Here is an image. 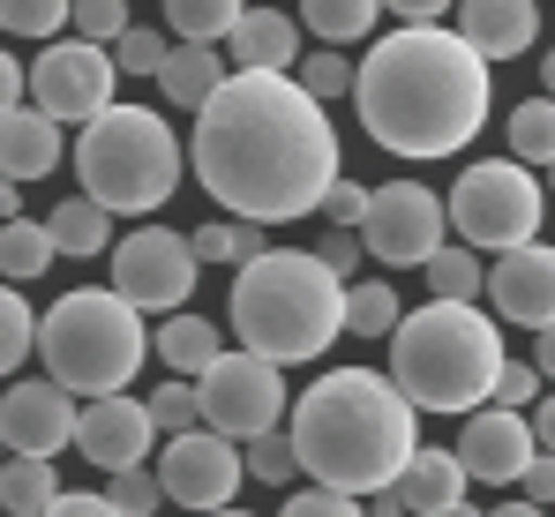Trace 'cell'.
Instances as JSON below:
<instances>
[{
  "mask_svg": "<svg viewBox=\"0 0 555 517\" xmlns=\"http://www.w3.org/2000/svg\"><path fill=\"white\" fill-rule=\"evenodd\" d=\"M188 166L241 225L315 218L338 188V128L293 76H225L195 113Z\"/></svg>",
  "mask_w": 555,
  "mask_h": 517,
  "instance_id": "6da1fadb",
  "label": "cell"
},
{
  "mask_svg": "<svg viewBox=\"0 0 555 517\" xmlns=\"http://www.w3.org/2000/svg\"><path fill=\"white\" fill-rule=\"evenodd\" d=\"M353 105L390 158H459L495 105V76L459 30H390L353 68Z\"/></svg>",
  "mask_w": 555,
  "mask_h": 517,
  "instance_id": "7a4b0ae2",
  "label": "cell"
},
{
  "mask_svg": "<svg viewBox=\"0 0 555 517\" xmlns=\"http://www.w3.org/2000/svg\"><path fill=\"white\" fill-rule=\"evenodd\" d=\"M285 442H293V457H300V473L315 488L369 503L383 488H398V473L413 465L421 413L390 390V375H375V367H331L285 413Z\"/></svg>",
  "mask_w": 555,
  "mask_h": 517,
  "instance_id": "3957f363",
  "label": "cell"
},
{
  "mask_svg": "<svg viewBox=\"0 0 555 517\" xmlns=\"http://www.w3.org/2000/svg\"><path fill=\"white\" fill-rule=\"evenodd\" d=\"M511 367L503 331L480 315V308H451V300H428V308H405L398 331H390V390L413 405V413H480L495 398V375Z\"/></svg>",
  "mask_w": 555,
  "mask_h": 517,
  "instance_id": "277c9868",
  "label": "cell"
},
{
  "mask_svg": "<svg viewBox=\"0 0 555 517\" xmlns=\"http://www.w3.org/2000/svg\"><path fill=\"white\" fill-rule=\"evenodd\" d=\"M233 331H241V352L271 360V367H293V360H323L331 345L346 338V285L300 248H271L263 262L233 270Z\"/></svg>",
  "mask_w": 555,
  "mask_h": 517,
  "instance_id": "5b68a950",
  "label": "cell"
},
{
  "mask_svg": "<svg viewBox=\"0 0 555 517\" xmlns=\"http://www.w3.org/2000/svg\"><path fill=\"white\" fill-rule=\"evenodd\" d=\"M38 360H46V383H61L83 405L128 398L135 367L151 360V331L113 285H76L38 315Z\"/></svg>",
  "mask_w": 555,
  "mask_h": 517,
  "instance_id": "8992f818",
  "label": "cell"
},
{
  "mask_svg": "<svg viewBox=\"0 0 555 517\" xmlns=\"http://www.w3.org/2000/svg\"><path fill=\"white\" fill-rule=\"evenodd\" d=\"M76 180H83V203H98L105 218H151L181 188L173 120L151 113V105H113L76 143Z\"/></svg>",
  "mask_w": 555,
  "mask_h": 517,
  "instance_id": "52a82bcc",
  "label": "cell"
},
{
  "mask_svg": "<svg viewBox=\"0 0 555 517\" xmlns=\"http://www.w3.org/2000/svg\"><path fill=\"white\" fill-rule=\"evenodd\" d=\"M541 210H548V188L541 172L511 166V158H480L459 172V188L443 195V218L473 256H511V248H533L541 241Z\"/></svg>",
  "mask_w": 555,
  "mask_h": 517,
  "instance_id": "ba28073f",
  "label": "cell"
},
{
  "mask_svg": "<svg viewBox=\"0 0 555 517\" xmlns=\"http://www.w3.org/2000/svg\"><path fill=\"white\" fill-rule=\"evenodd\" d=\"M195 405H203V428L225 435L233 450L256 442V435H278V421H285V367L256 360V352H218L210 375L195 383Z\"/></svg>",
  "mask_w": 555,
  "mask_h": 517,
  "instance_id": "9c48e42d",
  "label": "cell"
},
{
  "mask_svg": "<svg viewBox=\"0 0 555 517\" xmlns=\"http://www.w3.org/2000/svg\"><path fill=\"white\" fill-rule=\"evenodd\" d=\"M451 218H443V195L421 188V180H383L369 188V218H361V248L390 270H428L451 241Z\"/></svg>",
  "mask_w": 555,
  "mask_h": 517,
  "instance_id": "30bf717a",
  "label": "cell"
},
{
  "mask_svg": "<svg viewBox=\"0 0 555 517\" xmlns=\"http://www.w3.org/2000/svg\"><path fill=\"white\" fill-rule=\"evenodd\" d=\"M113 90H120V68H113V53L105 46H83V38H53L38 61H30V98H38V113L53 120V128H68V120H105L113 113Z\"/></svg>",
  "mask_w": 555,
  "mask_h": 517,
  "instance_id": "8fae6325",
  "label": "cell"
},
{
  "mask_svg": "<svg viewBox=\"0 0 555 517\" xmlns=\"http://www.w3.org/2000/svg\"><path fill=\"white\" fill-rule=\"evenodd\" d=\"M195 248H188L173 225H143L113 248V293L135 308V315H181V300L195 293Z\"/></svg>",
  "mask_w": 555,
  "mask_h": 517,
  "instance_id": "7c38bea8",
  "label": "cell"
},
{
  "mask_svg": "<svg viewBox=\"0 0 555 517\" xmlns=\"http://www.w3.org/2000/svg\"><path fill=\"white\" fill-rule=\"evenodd\" d=\"M241 450L225 442V435L210 428H188L166 442V457H158V488H166V503H181V510L210 517V510H233V495H241Z\"/></svg>",
  "mask_w": 555,
  "mask_h": 517,
  "instance_id": "4fadbf2b",
  "label": "cell"
},
{
  "mask_svg": "<svg viewBox=\"0 0 555 517\" xmlns=\"http://www.w3.org/2000/svg\"><path fill=\"white\" fill-rule=\"evenodd\" d=\"M451 457L465 465V480H480V488H518V473L541 457V442H533V421H526V413L480 405V413H465Z\"/></svg>",
  "mask_w": 555,
  "mask_h": 517,
  "instance_id": "5bb4252c",
  "label": "cell"
},
{
  "mask_svg": "<svg viewBox=\"0 0 555 517\" xmlns=\"http://www.w3.org/2000/svg\"><path fill=\"white\" fill-rule=\"evenodd\" d=\"M0 442H8V457H61L76 442V398L61 383H46V375L38 383H8Z\"/></svg>",
  "mask_w": 555,
  "mask_h": 517,
  "instance_id": "9a60e30c",
  "label": "cell"
},
{
  "mask_svg": "<svg viewBox=\"0 0 555 517\" xmlns=\"http://www.w3.org/2000/svg\"><path fill=\"white\" fill-rule=\"evenodd\" d=\"M151 405L143 398H91V405H76V450L91 457L98 473H128V465H143L151 457Z\"/></svg>",
  "mask_w": 555,
  "mask_h": 517,
  "instance_id": "2e32d148",
  "label": "cell"
},
{
  "mask_svg": "<svg viewBox=\"0 0 555 517\" xmlns=\"http://www.w3.org/2000/svg\"><path fill=\"white\" fill-rule=\"evenodd\" d=\"M488 300H495L503 323H518V331H548V323H555V248H548V241L495 256V270H488Z\"/></svg>",
  "mask_w": 555,
  "mask_h": 517,
  "instance_id": "e0dca14e",
  "label": "cell"
},
{
  "mask_svg": "<svg viewBox=\"0 0 555 517\" xmlns=\"http://www.w3.org/2000/svg\"><path fill=\"white\" fill-rule=\"evenodd\" d=\"M218 53L233 76H285V68H300V23L278 8H241V23Z\"/></svg>",
  "mask_w": 555,
  "mask_h": 517,
  "instance_id": "ac0fdd59",
  "label": "cell"
},
{
  "mask_svg": "<svg viewBox=\"0 0 555 517\" xmlns=\"http://www.w3.org/2000/svg\"><path fill=\"white\" fill-rule=\"evenodd\" d=\"M459 38L480 61H518V53L541 46V8H533V0H465Z\"/></svg>",
  "mask_w": 555,
  "mask_h": 517,
  "instance_id": "d6986e66",
  "label": "cell"
},
{
  "mask_svg": "<svg viewBox=\"0 0 555 517\" xmlns=\"http://www.w3.org/2000/svg\"><path fill=\"white\" fill-rule=\"evenodd\" d=\"M61 166V128L38 113V105H15V113H0V172L23 188V180H46V172Z\"/></svg>",
  "mask_w": 555,
  "mask_h": 517,
  "instance_id": "ffe728a7",
  "label": "cell"
},
{
  "mask_svg": "<svg viewBox=\"0 0 555 517\" xmlns=\"http://www.w3.org/2000/svg\"><path fill=\"white\" fill-rule=\"evenodd\" d=\"M465 465L451 457V450H413V465L398 473V503H405V517H443V510H459L465 503Z\"/></svg>",
  "mask_w": 555,
  "mask_h": 517,
  "instance_id": "44dd1931",
  "label": "cell"
},
{
  "mask_svg": "<svg viewBox=\"0 0 555 517\" xmlns=\"http://www.w3.org/2000/svg\"><path fill=\"white\" fill-rule=\"evenodd\" d=\"M218 352H225L218 323H210V315H188V308H181V315H166V323L151 331V360H166L173 383H203Z\"/></svg>",
  "mask_w": 555,
  "mask_h": 517,
  "instance_id": "7402d4cb",
  "label": "cell"
},
{
  "mask_svg": "<svg viewBox=\"0 0 555 517\" xmlns=\"http://www.w3.org/2000/svg\"><path fill=\"white\" fill-rule=\"evenodd\" d=\"M225 76H233V68H225V53H218V46H173V53H166V68H158V90H166L181 113H203V105L225 90Z\"/></svg>",
  "mask_w": 555,
  "mask_h": 517,
  "instance_id": "603a6c76",
  "label": "cell"
},
{
  "mask_svg": "<svg viewBox=\"0 0 555 517\" xmlns=\"http://www.w3.org/2000/svg\"><path fill=\"white\" fill-rule=\"evenodd\" d=\"M61 503L53 457H0V517H46Z\"/></svg>",
  "mask_w": 555,
  "mask_h": 517,
  "instance_id": "cb8c5ba5",
  "label": "cell"
},
{
  "mask_svg": "<svg viewBox=\"0 0 555 517\" xmlns=\"http://www.w3.org/2000/svg\"><path fill=\"white\" fill-rule=\"evenodd\" d=\"M53 233H46V218H15V225H0V285H30V277H46L53 270Z\"/></svg>",
  "mask_w": 555,
  "mask_h": 517,
  "instance_id": "d4e9b609",
  "label": "cell"
},
{
  "mask_svg": "<svg viewBox=\"0 0 555 517\" xmlns=\"http://www.w3.org/2000/svg\"><path fill=\"white\" fill-rule=\"evenodd\" d=\"M46 233H53V248L61 256H76V262H91L113 248V218L98 210V203H83V195H68L53 218H46Z\"/></svg>",
  "mask_w": 555,
  "mask_h": 517,
  "instance_id": "484cf974",
  "label": "cell"
},
{
  "mask_svg": "<svg viewBox=\"0 0 555 517\" xmlns=\"http://www.w3.org/2000/svg\"><path fill=\"white\" fill-rule=\"evenodd\" d=\"M503 135H511V166H555V98H526V105H511V120H503Z\"/></svg>",
  "mask_w": 555,
  "mask_h": 517,
  "instance_id": "4316f807",
  "label": "cell"
},
{
  "mask_svg": "<svg viewBox=\"0 0 555 517\" xmlns=\"http://www.w3.org/2000/svg\"><path fill=\"white\" fill-rule=\"evenodd\" d=\"M188 248H195V262H233V270H248V262L271 256L263 225H241V218H210V225H195Z\"/></svg>",
  "mask_w": 555,
  "mask_h": 517,
  "instance_id": "83f0119b",
  "label": "cell"
},
{
  "mask_svg": "<svg viewBox=\"0 0 555 517\" xmlns=\"http://www.w3.org/2000/svg\"><path fill=\"white\" fill-rule=\"evenodd\" d=\"M375 15H383L375 0H308V8H300V23H308L331 53H338V46H353V38H369Z\"/></svg>",
  "mask_w": 555,
  "mask_h": 517,
  "instance_id": "f1b7e54d",
  "label": "cell"
},
{
  "mask_svg": "<svg viewBox=\"0 0 555 517\" xmlns=\"http://www.w3.org/2000/svg\"><path fill=\"white\" fill-rule=\"evenodd\" d=\"M233 23H241L233 0H173V8H166V30H173L181 46H225Z\"/></svg>",
  "mask_w": 555,
  "mask_h": 517,
  "instance_id": "f546056e",
  "label": "cell"
},
{
  "mask_svg": "<svg viewBox=\"0 0 555 517\" xmlns=\"http://www.w3.org/2000/svg\"><path fill=\"white\" fill-rule=\"evenodd\" d=\"M398 315H405V300H398L383 277L346 285V331H353V338H390V331H398Z\"/></svg>",
  "mask_w": 555,
  "mask_h": 517,
  "instance_id": "4dcf8cb0",
  "label": "cell"
},
{
  "mask_svg": "<svg viewBox=\"0 0 555 517\" xmlns=\"http://www.w3.org/2000/svg\"><path fill=\"white\" fill-rule=\"evenodd\" d=\"M23 360H38V308L15 285H0V375H15Z\"/></svg>",
  "mask_w": 555,
  "mask_h": 517,
  "instance_id": "1f68e13d",
  "label": "cell"
},
{
  "mask_svg": "<svg viewBox=\"0 0 555 517\" xmlns=\"http://www.w3.org/2000/svg\"><path fill=\"white\" fill-rule=\"evenodd\" d=\"M428 293H436V300H451V308H473V300L488 293V270H480L473 248H443V256L428 262Z\"/></svg>",
  "mask_w": 555,
  "mask_h": 517,
  "instance_id": "d6a6232c",
  "label": "cell"
},
{
  "mask_svg": "<svg viewBox=\"0 0 555 517\" xmlns=\"http://www.w3.org/2000/svg\"><path fill=\"white\" fill-rule=\"evenodd\" d=\"M68 0H0V38H68Z\"/></svg>",
  "mask_w": 555,
  "mask_h": 517,
  "instance_id": "836d02e7",
  "label": "cell"
},
{
  "mask_svg": "<svg viewBox=\"0 0 555 517\" xmlns=\"http://www.w3.org/2000/svg\"><path fill=\"white\" fill-rule=\"evenodd\" d=\"M98 495H105L120 517H158V510H166V488H158V473H151V465L105 473V488H98Z\"/></svg>",
  "mask_w": 555,
  "mask_h": 517,
  "instance_id": "e575fe53",
  "label": "cell"
},
{
  "mask_svg": "<svg viewBox=\"0 0 555 517\" xmlns=\"http://www.w3.org/2000/svg\"><path fill=\"white\" fill-rule=\"evenodd\" d=\"M241 473H248V480H263V488H293V480H300V457H293L285 428H278V435H256V442H241Z\"/></svg>",
  "mask_w": 555,
  "mask_h": 517,
  "instance_id": "d590c367",
  "label": "cell"
},
{
  "mask_svg": "<svg viewBox=\"0 0 555 517\" xmlns=\"http://www.w3.org/2000/svg\"><path fill=\"white\" fill-rule=\"evenodd\" d=\"M293 83H300L315 105H323V113H331L338 98H353V61L323 46V53H308V61H300V76H293Z\"/></svg>",
  "mask_w": 555,
  "mask_h": 517,
  "instance_id": "8d00e7d4",
  "label": "cell"
},
{
  "mask_svg": "<svg viewBox=\"0 0 555 517\" xmlns=\"http://www.w3.org/2000/svg\"><path fill=\"white\" fill-rule=\"evenodd\" d=\"M166 53H173V38H166V30L128 23V30H120V46H113V68H120V76H158V68H166Z\"/></svg>",
  "mask_w": 555,
  "mask_h": 517,
  "instance_id": "74e56055",
  "label": "cell"
},
{
  "mask_svg": "<svg viewBox=\"0 0 555 517\" xmlns=\"http://www.w3.org/2000/svg\"><path fill=\"white\" fill-rule=\"evenodd\" d=\"M151 428L158 435H188V428H203V405H195V383H158L151 398Z\"/></svg>",
  "mask_w": 555,
  "mask_h": 517,
  "instance_id": "f35d334b",
  "label": "cell"
},
{
  "mask_svg": "<svg viewBox=\"0 0 555 517\" xmlns=\"http://www.w3.org/2000/svg\"><path fill=\"white\" fill-rule=\"evenodd\" d=\"M68 23H76V38H83V46H105V53H113V46H120V30H128V8H120V0H83Z\"/></svg>",
  "mask_w": 555,
  "mask_h": 517,
  "instance_id": "ab89813d",
  "label": "cell"
},
{
  "mask_svg": "<svg viewBox=\"0 0 555 517\" xmlns=\"http://www.w3.org/2000/svg\"><path fill=\"white\" fill-rule=\"evenodd\" d=\"M323 218H331V233H361V218H369V188H361V180H338V188L323 195Z\"/></svg>",
  "mask_w": 555,
  "mask_h": 517,
  "instance_id": "60d3db41",
  "label": "cell"
},
{
  "mask_svg": "<svg viewBox=\"0 0 555 517\" xmlns=\"http://www.w3.org/2000/svg\"><path fill=\"white\" fill-rule=\"evenodd\" d=\"M533 398H541V375H533V360H511V367L495 375V398H488V405H503V413H526Z\"/></svg>",
  "mask_w": 555,
  "mask_h": 517,
  "instance_id": "b9f144b4",
  "label": "cell"
},
{
  "mask_svg": "<svg viewBox=\"0 0 555 517\" xmlns=\"http://www.w3.org/2000/svg\"><path fill=\"white\" fill-rule=\"evenodd\" d=\"M278 517H369L353 495H331V488H300V495H285V510Z\"/></svg>",
  "mask_w": 555,
  "mask_h": 517,
  "instance_id": "7bdbcfd3",
  "label": "cell"
},
{
  "mask_svg": "<svg viewBox=\"0 0 555 517\" xmlns=\"http://www.w3.org/2000/svg\"><path fill=\"white\" fill-rule=\"evenodd\" d=\"M315 262H323V270L346 285V277L361 270V233H323V241H315Z\"/></svg>",
  "mask_w": 555,
  "mask_h": 517,
  "instance_id": "ee69618b",
  "label": "cell"
},
{
  "mask_svg": "<svg viewBox=\"0 0 555 517\" xmlns=\"http://www.w3.org/2000/svg\"><path fill=\"white\" fill-rule=\"evenodd\" d=\"M518 503H533V510H555V457L541 450L526 473H518Z\"/></svg>",
  "mask_w": 555,
  "mask_h": 517,
  "instance_id": "f6af8a7d",
  "label": "cell"
},
{
  "mask_svg": "<svg viewBox=\"0 0 555 517\" xmlns=\"http://www.w3.org/2000/svg\"><path fill=\"white\" fill-rule=\"evenodd\" d=\"M23 98H30V68H23V61L0 46V113H15Z\"/></svg>",
  "mask_w": 555,
  "mask_h": 517,
  "instance_id": "bcb514c9",
  "label": "cell"
},
{
  "mask_svg": "<svg viewBox=\"0 0 555 517\" xmlns=\"http://www.w3.org/2000/svg\"><path fill=\"white\" fill-rule=\"evenodd\" d=\"M46 517H120V510H113L105 495H61V503H53Z\"/></svg>",
  "mask_w": 555,
  "mask_h": 517,
  "instance_id": "7dc6e473",
  "label": "cell"
},
{
  "mask_svg": "<svg viewBox=\"0 0 555 517\" xmlns=\"http://www.w3.org/2000/svg\"><path fill=\"white\" fill-rule=\"evenodd\" d=\"M526 421H533V442L555 457V398H541V413H526Z\"/></svg>",
  "mask_w": 555,
  "mask_h": 517,
  "instance_id": "c3c4849f",
  "label": "cell"
},
{
  "mask_svg": "<svg viewBox=\"0 0 555 517\" xmlns=\"http://www.w3.org/2000/svg\"><path fill=\"white\" fill-rule=\"evenodd\" d=\"M533 375H548V383H555V323H548V331H533Z\"/></svg>",
  "mask_w": 555,
  "mask_h": 517,
  "instance_id": "681fc988",
  "label": "cell"
},
{
  "mask_svg": "<svg viewBox=\"0 0 555 517\" xmlns=\"http://www.w3.org/2000/svg\"><path fill=\"white\" fill-rule=\"evenodd\" d=\"M15 218H23V188L0 172V225H15Z\"/></svg>",
  "mask_w": 555,
  "mask_h": 517,
  "instance_id": "f907efd6",
  "label": "cell"
},
{
  "mask_svg": "<svg viewBox=\"0 0 555 517\" xmlns=\"http://www.w3.org/2000/svg\"><path fill=\"white\" fill-rule=\"evenodd\" d=\"M361 510H369V517H405V503H398V495H390V488H383V495H369V503H361Z\"/></svg>",
  "mask_w": 555,
  "mask_h": 517,
  "instance_id": "816d5d0a",
  "label": "cell"
},
{
  "mask_svg": "<svg viewBox=\"0 0 555 517\" xmlns=\"http://www.w3.org/2000/svg\"><path fill=\"white\" fill-rule=\"evenodd\" d=\"M488 517H548V510H533V503H495Z\"/></svg>",
  "mask_w": 555,
  "mask_h": 517,
  "instance_id": "f5cc1de1",
  "label": "cell"
},
{
  "mask_svg": "<svg viewBox=\"0 0 555 517\" xmlns=\"http://www.w3.org/2000/svg\"><path fill=\"white\" fill-rule=\"evenodd\" d=\"M541 90H548V98H555V53H548V61H541Z\"/></svg>",
  "mask_w": 555,
  "mask_h": 517,
  "instance_id": "db71d44e",
  "label": "cell"
},
{
  "mask_svg": "<svg viewBox=\"0 0 555 517\" xmlns=\"http://www.w3.org/2000/svg\"><path fill=\"white\" fill-rule=\"evenodd\" d=\"M443 517H488V510H473V503H459V510H443Z\"/></svg>",
  "mask_w": 555,
  "mask_h": 517,
  "instance_id": "11a10c76",
  "label": "cell"
},
{
  "mask_svg": "<svg viewBox=\"0 0 555 517\" xmlns=\"http://www.w3.org/2000/svg\"><path fill=\"white\" fill-rule=\"evenodd\" d=\"M210 517H256V510H241V503H233V510H210Z\"/></svg>",
  "mask_w": 555,
  "mask_h": 517,
  "instance_id": "9f6ffc18",
  "label": "cell"
},
{
  "mask_svg": "<svg viewBox=\"0 0 555 517\" xmlns=\"http://www.w3.org/2000/svg\"><path fill=\"white\" fill-rule=\"evenodd\" d=\"M548 195H555V166H548Z\"/></svg>",
  "mask_w": 555,
  "mask_h": 517,
  "instance_id": "6f0895ef",
  "label": "cell"
},
{
  "mask_svg": "<svg viewBox=\"0 0 555 517\" xmlns=\"http://www.w3.org/2000/svg\"><path fill=\"white\" fill-rule=\"evenodd\" d=\"M0 457H8V442H0Z\"/></svg>",
  "mask_w": 555,
  "mask_h": 517,
  "instance_id": "680465c9",
  "label": "cell"
}]
</instances>
